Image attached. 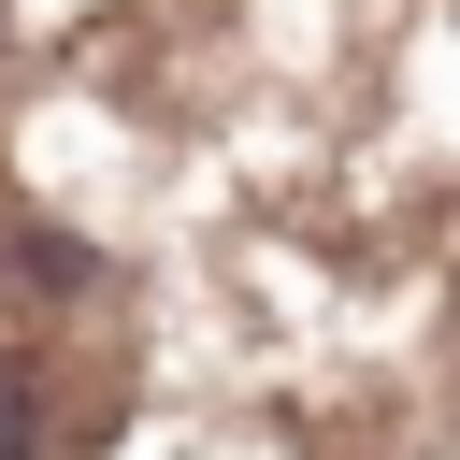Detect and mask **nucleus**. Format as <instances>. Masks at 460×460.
<instances>
[{"mask_svg":"<svg viewBox=\"0 0 460 460\" xmlns=\"http://www.w3.org/2000/svg\"><path fill=\"white\" fill-rule=\"evenodd\" d=\"M0 259H14L29 288H86V273H101V259H86V244H58V230H0Z\"/></svg>","mask_w":460,"mask_h":460,"instance_id":"1","label":"nucleus"}]
</instances>
